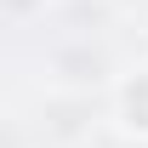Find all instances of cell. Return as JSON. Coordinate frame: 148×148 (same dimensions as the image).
Instances as JSON below:
<instances>
[{"mask_svg":"<svg viewBox=\"0 0 148 148\" xmlns=\"http://www.w3.org/2000/svg\"><path fill=\"white\" fill-rule=\"evenodd\" d=\"M125 125L148 131V80H137V86H125Z\"/></svg>","mask_w":148,"mask_h":148,"instance_id":"6da1fadb","label":"cell"}]
</instances>
